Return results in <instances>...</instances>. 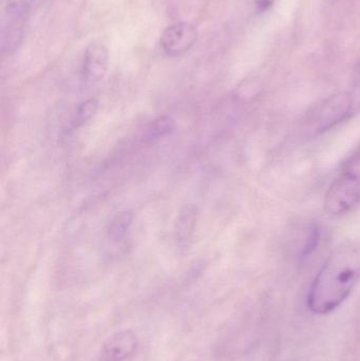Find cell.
<instances>
[{
  "label": "cell",
  "instance_id": "obj_10",
  "mask_svg": "<svg viewBox=\"0 0 360 361\" xmlns=\"http://www.w3.org/2000/svg\"><path fill=\"white\" fill-rule=\"evenodd\" d=\"M133 223V214L130 210L118 212L110 221L107 237L112 243H118L126 237Z\"/></svg>",
  "mask_w": 360,
  "mask_h": 361
},
{
  "label": "cell",
  "instance_id": "obj_13",
  "mask_svg": "<svg viewBox=\"0 0 360 361\" xmlns=\"http://www.w3.org/2000/svg\"><path fill=\"white\" fill-rule=\"evenodd\" d=\"M354 78L355 82H359L360 84V61L359 65L356 66V68H355Z\"/></svg>",
  "mask_w": 360,
  "mask_h": 361
},
{
  "label": "cell",
  "instance_id": "obj_6",
  "mask_svg": "<svg viewBox=\"0 0 360 361\" xmlns=\"http://www.w3.org/2000/svg\"><path fill=\"white\" fill-rule=\"evenodd\" d=\"M139 345V337L132 330L118 331L101 345L99 361L129 360L137 353Z\"/></svg>",
  "mask_w": 360,
  "mask_h": 361
},
{
  "label": "cell",
  "instance_id": "obj_4",
  "mask_svg": "<svg viewBox=\"0 0 360 361\" xmlns=\"http://www.w3.org/2000/svg\"><path fill=\"white\" fill-rule=\"evenodd\" d=\"M360 204V175L354 171L340 173L325 193V212L331 216H342L352 212Z\"/></svg>",
  "mask_w": 360,
  "mask_h": 361
},
{
  "label": "cell",
  "instance_id": "obj_12",
  "mask_svg": "<svg viewBox=\"0 0 360 361\" xmlns=\"http://www.w3.org/2000/svg\"><path fill=\"white\" fill-rule=\"evenodd\" d=\"M276 0H254L258 13L268 12L274 6Z\"/></svg>",
  "mask_w": 360,
  "mask_h": 361
},
{
  "label": "cell",
  "instance_id": "obj_3",
  "mask_svg": "<svg viewBox=\"0 0 360 361\" xmlns=\"http://www.w3.org/2000/svg\"><path fill=\"white\" fill-rule=\"evenodd\" d=\"M35 0H6L1 19V50L15 52L23 42Z\"/></svg>",
  "mask_w": 360,
  "mask_h": 361
},
{
  "label": "cell",
  "instance_id": "obj_5",
  "mask_svg": "<svg viewBox=\"0 0 360 361\" xmlns=\"http://www.w3.org/2000/svg\"><path fill=\"white\" fill-rule=\"evenodd\" d=\"M199 32L192 23H178L169 25L160 38L161 47L169 57L185 54L196 44Z\"/></svg>",
  "mask_w": 360,
  "mask_h": 361
},
{
  "label": "cell",
  "instance_id": "obj_11",
  "mask_svg": "<svg viewBox=\"0 0 360 361\" xmlns=\"http://www.w3.org/2000/svg\"><path fill=\"white\" fill-rule=\"evenodd\" d=\"M99 107V101L94 97H91V99L82 102L76 110L75 118L73 120L74 127L78 128V127L87 124L97 114Z\"/></svg>",
  "mask_w": 360,
  "mask_h": 361
},
{
  "label": "cell",
  "instance_id": "obj_9",
  "mask_svg": "<svg viewBox=\"0 0 360 361\" xmlns=\"http://www.w3.org/2000/svg\"><path fill=\"white\" fill-rule=\"evenodd\" d=\"M175 129V123L169 116H159L152 121L144 131L143 141L146 143H154L173 135Z\"/></svg>",
  "mask_w": 360,
  "mask_h": 361
},
{
  "label": "cell",
  "instance_id": "obj_1",
  "mask_svg": "<svg viewBox=\"0 0 360 361\" xmlns=\"http://www.w3.org/2000/svg\"><path fill=\"white\" fill-rule=\"evenodd\" d=\"M360 280V242H342L315 277L308 294L313 313L328 314L337 309Z\"/></svg>",
  "mask_w": 360,
  "mask_h": 361
},
{
  "label": "cell",
  "instance_id": "obj_2",
  "mask_svg": "<svg viewBox=\"0 0 360 361\" xmlns=\"http://www.w3.org/2000/svg\"><path fill=\"white\" fill-rule=\"evenodd\" d=\"M354 99L349 92H337L315 106L306 114L304 129L309 135H319L331 130L351 116Z\"/></svg>",
  "mask_w": 360,
  "mask_h": 361
},
{
  "label": "cell",
  "instance_id": "obj_8",
  "mask_svg": "<svg viewBox=\"0 0 360 361\" xmlns=\"http://www.w3.org/2000/svg\"><path fill=\"white\" fill-rule=\"evenodd\" d=\"M199 209L194 204H186L180 210L175 224V239L181 250L190 247L198 224Z\"/></svg>",
  "mask_w": 360,
  "mask_h": 361
},
{
  "label": "cell",
  "instance_id": "obj_7",
  "mask_svg": "<svg viewBox=\"0 0 360 361\" xmlns=\"http://www.w3.org/2000/svg\"><path fill=\"white\" fill-rule=\"evenodd\" d=\"M109 67V51L105 44L92 42L86 48L82 61V78L86 82H97L104 78Z\"/></svg>",
  "mask_w": 360,
  "mask_h": 361
}]
</instances>
